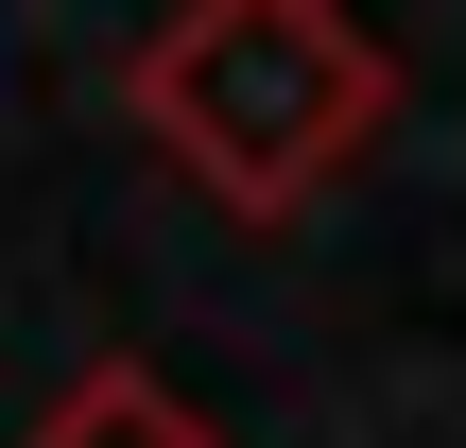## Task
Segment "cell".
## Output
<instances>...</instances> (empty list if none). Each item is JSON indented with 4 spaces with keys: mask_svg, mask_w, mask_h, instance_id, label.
I'll return each instance as SVG.
<instances>
[{
    "mask_svg": "<svg viewBox=\"0 0 466 448\" xmlns=\"http://www.w3.org/2000/svg\"><path fill=\"white\" fill-rule=\"evenodd\" d=\"M121 104L225 224H311L398 138V52L363 0H156Z\"/></svg>",
    "mask_w": 466,
    "mask_h": 448,
    "instance_id": "cell-1",
    "label": "cell"
},
{
    "mask_svg": "<svg viewBox=\"0 0 466 448\" xmlns=\"http://www.w3.org/2000/svg\"><path fill=\"white\" fill-rule=\"evenodd\" d=\"M17 448H225V432H208V414H190L156 363H86V380H69V397H52Z\"/></svg>",
    "mask_w": 466,
    "mask_h": 448,
    "instance_id": "cell-2",
    "label": "cell"
}]
</instances>
